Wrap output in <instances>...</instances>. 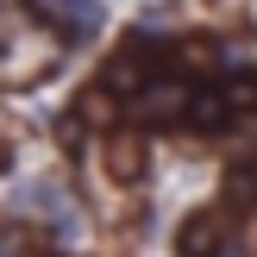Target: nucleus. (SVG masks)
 Segmentation results:
<instances>
[{
    "label": "nucleus",
    "mask_w": 257,
    "mask_h": 257,
    "mask_svg": "<svg viewBox=\"0 0 257 257\" xmlns=\"http://www.w3.org/2000/svg\"><path fill=\"white\" fill-rule=\"evenodd\" d=\"M100 82H107L113 94H145V88H151V44H145V38H138V44H125L119 57L107 63V75H100Z\"/></svg>",
    "instance_id": "obj_1"
},
{
    "label": "nucleus",
    "mask_w": 257,
    "mask_h": 257,
    "mask_svg": "<svg viewBox=\"0 0 257 257\" xmlns=\"http://www.w3.org/2000/svg\"><path fill=\"white\" fill-rule=\"evenodd\" d=\"M32 7L44 13V19H57L63 38H75V44L100 32V0H32Z\"/></svg>",
    "instance_id": "obj_2"
},
{
    "label": "nucleus",
    "mask_w": 257,
    "mask_h": 257,
    "mask_svg": "<svg viewBox=\"0 0 257 257\" xmlns=\"http://www.w3.org/2000/svg\"><path fill=\"white\" fill-rule=\"evenodd\" d=\"M176 251L182 257H220L226 251V213H195V220L176 232Z\"/></svg>",
    "instance_id": "obj_3"
},
{
    "label": "nucleus",
    "mask_w": 257,
    "mask_h": 257,
    "mask_svg": "<svg viewBox=\"0 0 257 257\" xmlns=\"http://www.w3.org/2000/svg\"><path fill=\"white\" fill-rule=\"evenodd\" d=\"M232 94L226 88H201L195 100H188V113H182V125H195V132H226V119H232Z\"/></svg>",
    "instance_id": "obj_4"
},
{
    "label": "nucleus",
    "mask_w": 257,
    "mask_h": 257,
    "mask_svg": "<svg viewBox=\"0 0 257 257\" xmlns=\"http://www.w3.org/2000/svg\"><path fill=\"white\" fill-rule=\"evenodd\" d=\"M188 100H195V94H188L182 82H151L145 94H138V113H145V119H182Z\"/></svg>",
    "instance_id": "obj_5"
},
{
    "label": "nucleus",
    "mask_w": 257,
    "mask_h": 257,
    "mask_svg": "<svg viewBox=\"0 0 257 257\" xmlns=\"http://www.w3.org/2000/svg\"><path fill=\"white\" fill-rule=\"evenodd\" d=\"M107 170L119 176V182H138V176H145V138H132V132L107 138Z\"/></svg>",
    "instance_id": "obj_6"
},
{
    "label": "nucleus",
    "mask_w": 257,
    "mask_h": 257,
    "mask_svg": "<svg viewBox=\"0 0 257 257\" xmlns=\"http://www.w3.org/2000/svg\"><path fill=\"white\" fill-rule=\"evenodd\" d=\"M226 94H232V107H238V113L257 107V75H232V82H226Z\"/></svg>",
    "instance_id": "obj_7"
}]
</instances>
